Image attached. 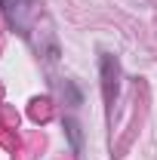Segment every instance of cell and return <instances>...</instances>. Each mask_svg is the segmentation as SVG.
Instances as JSON below:
<instances>
[{"instance_id": "6da1fadb", "label": "cell", "mask_w": 157, "mask_h": 160, "mask_svg": "<svg viewBox=\"0 0 157 160\" xmlns=\"http://www.w3.org/2000/svg\"><path fill=\"white\" fill-rule=\"evenodd\" d=\"M37 6L40 0H0V9L9 22V28H16L19 34H31V22L37 16Z\"/></svg>"}, {"instance_id": "7a4b0ae2", "label": "cell", "mask_w": 157, "mask_h": 160, "mask_svg": "<svg viewBox=\"0 0 157 160\" xmlns=\"http://www.w3.org/2000/svg\"><path fill=\"white\" fill-rule=\"evenodd\" d=\"M99 74H102V92H105V102L114 105V99H117V92H120V62H117V56L102 52V59H99Z\"/></svg>"}, {"instance_id": "3957f363", "label": "cell", "mask_w": 157, "mask_h": 160, "mask_svg": "<svg viewBox=\"0 0 157 160\" xmlns=\"http://www.w3.org/2000/svg\"><path fill=\"white\" fill-rule=\"evenodd\" d=\"M62 126H65V132H68V139H71V151L77 154V151H80V142H83V139H80V123L74 117H65V120H62Z\"/></svg>"}]
</instances>
